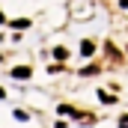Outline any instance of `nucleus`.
Returning <instances> with one entry per match:
<instances>
[{
    "mask_svg": "<svg viewBox=\"0 0 128 128\" xmlns=\"http://www.w3.org/2000/svg\"><path fill=\"white\" fill-rule=\"evenodd\" d=\"M12 78L24 80V78H30V68H27V66H18V68H12Z\"/></svg>",
    "mask_w": 128,
    "mask_h": 128,
    "instance_id": "nucleus-1",
    "label": "nucleus"
},
{
    "mask_svg": "<svg viewBox=\"0 0 128 128\" xmlns=\"http://www.w3.org/2000/svg\"><path fill=\"white\" fill-rule=\"evenodd\" d=\"M92 51H96V45H92V42H84V45H80V54H84V57H90Z\"/></svg>",
    "mask_w": 128,
    "mask_h": 128,
    "instance_id": "nucleus-2",
    "label": "nucleus"
},
{
    "mask_svg": "<svg viewBox=\"0 0 128 128\" xmlns=\"http://www.w3.org/2000/svg\"><path fill=\"white\" fill-rule=\"evenodd\" d=\"M54 57H57V60H66V57H68V51H66V48H57V51H54Z\"/></svg>",
    "mask_w": 128,
    "mask_h": 128,
    "instance_id": "nucleus-3",
    "label": "nucleus"
},
{
    "mask_svg": "<svg viewBox=\"0 0 128 128\" xmlns=\"http://www.w3.org/2000/svg\"><path fill=\"white\" fill-rule=\"evenodd\" d=\"M98 98H101V101H104V104H110V101H116V98L110 96V92H104V90H101V96H98Z\"/></svg>",
    "mask_w": 128,
    "mask_h": 128,
    "instance_id": "nucleus-4",
    "label": "nucleus"
},
{
    "mask_svg": "<svg viewBox=\"0 0 128 128\" xmlns=\"http://www.w3.org/2000/svg\"><path fill=\"white\" fill-rule=\"evenodd\" d=\"M119 128H128V116H122V119H119Z\"/></svg>",
    "mask_w": 128,
    "mask_h": 128,
    "instance_id": "nucleus-5",
    "label": "nucleus"
},
{
    "mask_svg": "<svg viewBox=\"0 0 128 128\" xmlns=\"http://www.w3.org/2000/svg\"><path fill=\"white\" fill-rule=\"evenodd\" d=\"M119 6H122V9H128V0H119Z\"/></svg>",
    "mask_w": 128,
    "mask_h": 128,
    "instance_id": "nucleus-6",
    "label": "nucleus"
}]
</instances>
